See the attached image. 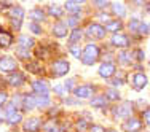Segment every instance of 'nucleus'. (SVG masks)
Returning <instances> with one entry per match:
<instances>
[{"mask_svg": "<svg viewBox=\"0 0 150 132\" xmlns=\"http://www.w3.org/2000/svg\"><path fill=\"white\" fill-rule=\"evenodd\" d=\"M99 58V48L96 45H86V48L81 51V60H83L85 65H93V64L98 60Z\"/></svg>", "mask_w": 150, "mask_h": 132, "instance_id": "1", "label": "nucleus"}, {"mask_svg": "<svg viewBox=\"0 0 150 132\" xmlns=\"http://www.w3.org/2000/svg\"><path fill=\"white\" fill-rule=\"evenodd\" d=\"M70 70V64L67 62V60H54L51 65V72L54 77H64V75H67V72Z\"/></svg>", "mask_w": 150, "mask_h": 132, "instance_id": "2", "label": "nucleus"}, {"mask_svg": "<svg viewBox=\"0 0 150 132\" xmlns=\"http://www.w3.org/2000/svg\"><path fill=\"white\" fill-rule=\"evenodd\" d=\"M131 113H133V103L131 102H125V103H121V105L113 108V116H115L117 119H118V118L126 119V118L131 116Z\"/></svg>", "mask_w": 150, "mask_h": 132, "instance_id": "3", "label": "nucleus"}, {"mask_svg": "<svg viewBox=\"0 0 150 132\" xmlns=\"http://www.w3.org/2000/svg\"><path fill=\"white\" fill-rule=\"evenodd\" d=\"M16 69H18V62L13 58H8V56L0 58V70L3 73H13L16 72Z\"/></svg>", "mask_w": 150, "mask_h": 132, "instance_id": "4", "label": "nucleus"}, {"mask_svg": "<svg viewBox=\"0 0 150 132\" xmlns=\"http://www.w3.org/2000/svg\"><path fill=\"white\" fill-rule=\"evenodd\" d=\"M10 16H11L13 27H15L16 30H19L21 29V24H23V18H24V10L21 8V6H13Z\"/></svg>", "mask_w": 150, "mask_h": 132, "instance_id": "5", "label": "nucleus"}, {"mask_svg": "<svg viewBox=\"0 0 150 132\" xmlns=\"http://www.w3.org/2000/svg\"><path fill=\"white\" fill-rule=\"evenodd\" d=\"M30 86L37 95H48L50 94V86L45 80H35L30 83Z\"/></svg>", "mask_w": 150, "mask_h": 132, "instance_id": "6", "label": "nucleus"}, {"mask_svg": "<svg viewBox=\"0 0 150 132\" xmlns=\"http://www.w3.org/2000/svg\"><path fill=\"white\" fill-rule=\"evenodd\" d=\"M105 32L107 30L98 22H93V24H90V26L86 27V34L90 35V37H93V38H102L105 35Z\"/></svg>", "mask_w": 150, "mask_h": 132, "instance_id": "7", "label": "nucleus"}, {"mask_svg": "<svg viewBox=\"0 0 150 132\" xmlns=\"http://www.w3.org/2000/svg\"><path fill=\"white\" fill-rule=\"evenodd\" d=\"M147 83H149V78L145 73L139 72V73H134L133 77H131V84H133L136 89H144L147 86Z\"/></svg>", "mask_w": 150, "mask_h": 132, "instance_id": "8", "label": "nucleus"}, {"mask_svg": "<svg viewBox=\"0 0 150 132\" xmlns=\"http://www.w3.org/2000/svg\"><path fill=\"white\" fill-rule=\"evenodd\" d=\"M141 126H142V123L137 119V118H133V116L126 118V121L123 123V129L128 131V132H139Z\"/></svg>", "mask_w": 150, "mask_h": 132, "instance_id": "9", "label": "nucleus"}, {"mask_svg": "<svg viewBox=\"0 0 150 132\" xmlns=\"http://www.w3.org/2000/svg\"><path fill=\"white\" fill-rule=\"evenodd\" d=\"M6 81H8L10 86L19 88V86H23V84L26 83V77H24L23 73H19V72H13L8 78H6Z\"/></svg>", "mask_w": 150, "mask_h": 132, "instance_id": "10", "label": "nucleus"}, {"mask_svg": "<svg viewBox=\"0 0 150 132\" xmlns=\"http://www.w3.org/2000/svg\"><path fill=\"white\" fill-rule=\"evenodd\" d=\"M115 70H117V67L113 65L112 62H104L101 67H99V77H102V78H110L113 73H115Z\"/></svg>", "mask_w": 150, "mask_h": 132, "instance_id": "11", "label": "nucleus"}, {"mask_svg": "<svg viewBox=\"0 0 150 132\" xmlns=\"http://www.w3.org/2000/svg\"><path fill=\"white\" fill-rule=\"evenodd\" d=\"M93 92H94V88L91 86V84H85V86H78L75 89V95H77L78 99H88L93 95Z\"/></svg>", "mask_w": 150, "mask_h": 132, "instance_id": "12", "label": "nucleus"}, {"mask_svg": "<svg viewBox=\"0 0 150 132\" xmlns=\"http://www.w3.org/2000/svg\"><path fill=\"white\" fill-rule=\"evenodd\" d=\"M42 126V121L38 118H29V119L24 123V131L26 132H37Z\"/></svg>", "mask_w": 150, "mask_h": 132, "instance_id": "13", "label": "nucleus"}, {"mask_svg": "<svg viewBox=\"0 0 150 132\" xmlns=\"http://www.w3.org/2000/svg\"><path fill=\"white\" fill-rule=\"evenodd\" d=\"M11 43H13V35L8 30L0 29V46L2 48H8V46H11Z\"/></svg>", "mask_w": 150, "mask_h": 132, "instance_id": "14", "label": "nucleus"}, {"mask_svg": "<svg viewBox=\"0 0 150 132\" xmlns=\"http://www.w3.org/2000/svg\"><path fill=\"white\" fill-rule=\"evenodd\" d=\"M53 34H54L56 37H59V38L66 37L67 35V24L62 22V21H58V22L53 26Z\"/></svg>", "mask_w": 150, "mask_h": 132, "instance_id": "15", "label": "nucleus"}, {"mask_svg": "<svg viewBox=\"0 0 150 132\" xmlns=\"http://www.w3.org/2000/svg\"><path fill=\"white\" fill-rule=\"evenodd\" d=\"M112 45L113 46H118V48H126L129 45V40H128L126 35H121V34H115L112 38Z\"/></svg>", "mask_w": 150, "mask_h": 132, "instance_id": "16", "label": "nucleus"}, {"mask_svg": "<svg viewBox=\"0 0 150 132\" xmlns=\"http://www.w3.org/2000/svg\"><path fill=\"white\" fill-rule=\"evenodd\" d=\"M6 123L8 124H11V126H15V124H19L21 121H23V115H21V112H10V113H6Z\"/></svg>", "mask_w": 150, "mask_h": 132, "instance_id": "17", "label": "nucleus"}, {"mask_svg": "<svg viewBox=\"0 0 150 132\" xmlns=\"http://www.w3.org/2000/svg\"><path fill=\"white\" fill-rule=\"evenodd\" d=\"M42 127H43L45 132H61V127L58 126V123L54 119H48L46 123L42 124Z\"/></svg>", "mask_w": 150, "mask_h": 132, "instance_id": "18", "label": "nucleus"}, {"mask_svg": "<svg viewBox=\"0 0 150 132\" xmlns=\"http://www.w3.org/2000/svg\"><path fill=\"white\" fill-rule=\"evenodd\" d=\"M21 105H23V108L27 110V112L32 110L35 107V95H23V103H21Z\"/></svg>", "mask_w": 150, "mask_h": 132, "instance_id": "19", "label": "nucleus"}, {"mask_svg": "<svg viewBox=\"0 0 150 132\" xmlns=\"http://www.w3.org/2000/svg\"><path fill=\"white\" fill-rule=\"evenodd\" d=\"M121 27H123L121 21L117 19V21H107L104 29H105V30H109V32H118V30H121Z\"/></svg>", "mask_w": 150, "mask_h": 132, "instance_id": "20", "label": "nucleus"}, {"mask_svg": "<svg viewBox=\"0 0 150 132\" xmlns=\"http://www.w3.org/2000/svg\"><path fill=\"white\" fill-rule=\"evenodd\" d=\"M29 18L34 21V22H38V21H43L45 13L42 11L40 8H34V10H30V11H29Z\"/></svg>", "mask_w": 150, "mask_h": 132, "instance_id": "21", "label": "nucleus"}, {"mask_svg": "<svg viewBox=\"0 0 150 132\" xmlns=\"http://www.w3.org/2000/svg\"><path fill=\"white\" fill-rule=\"evenodd\" d=\"M34 46V40L32 38H29L27 35H21L19 37V48H26V49H29Z\"/></svg>", "mask_w": 150, "mask_h": 132, "instance_id": "22", "label": "nucleus"}, {"mask_svg": "<svg viewBox=\"0 0 150 132\" xmlns=\"http://www.w3.org/2000/svg\"><path fill=\"white\" fill-rule=\"evenodd\" d=\"M50 105V97L48 95H35V107H48Z\"/></svg>", "mask_w": 150, "mask_h": 132, "instance_id": "23", "label": "nucleus"}, {"mask_svg": "<svg viewBox=\"0 0 150 132\" xmlns=\"http://www.w3.org/2000/svg\"><path fill=\"white\" fill-rule=\"evenodd\" d=\"M81 35H83V32H81L80 29H74L72 34H70V37H69V43L70 45H75L81 38Z\"/></svg>", "mask_w": 150, "mask_h": 132, "instance_id": "24", "label": "nucleus"}, {"mask_svg": "<svg viewBox=\"0 0 150 132\" xmlns=\"http://www.w3.org/2000/svg\"><path fill=\"white\" fill-rule=\"evenodd\" d=\"M112 11H113V15H117V16H125V13H126V10H125V6H123V3H113L112 5Z\"/></svg>", "mask_w": 150, "mask_h": 132, "instance_id": "25", "label": "nucleus"}, {"mask_svg": "<svg viewBox=\"0 0 150 132\" xmlns=\"http://www.w3.org/2000/svg\"><path fill=\"white\" fill-rule=\"evenodd\" d=\"M105 99H109V100H120V92L117 89H109V91H105Z\"/></svg>", "mask_w": 150, "mask_h": 132, "instance_id": "26", "label": "nucleus"}, {"mask_svg": "<svg viewBox=\"0 0 150 132\" xmlns=\"http://www.w3.org/2000/svg\"><path fill=\"white\" fill-rule=\"evenodd\" d=\"M26 69L29 70V72H32V73H42V72H43V69H42L37 62H29Z\"/></svg>", "mask_w": 150, "mask_h": 132, "instance_id": "27", "label": "nucleus"}, {"mask_svg": "<svg viewBox=\"0 0 150 132\" xmlns=\"http://www.w3.org/2000/svg\"><path fill=\"white\" fill-rule=\"evenodd\" d=\"M104 105H105V97H94L91 100V107H94V108H102Z\"/></svg>", "mask_w": 150, "mask_h": 132, "instance_id": "28", "label": "nucleus"}, {"mask_svg": "<svg viewBox=\"0 0 150 132\" xmlns=\"http://www.w3.org/2000/svg\"><path fill=\"white\" fill-rule=\"evenodd\" d=\"M66 10H67V11H70V13H78V11H80V5L75 3V2H69V0H67Z\"/></svg>", "mask_w": 150, "mask_h": 132, "instance_id": "29", "label": "nucleus"}, {"mask_svg": "<svg viewBox=\"0 0 150 132\" xmlns=\"http://www.w3.org/2000/svg\"><path fill=\"white\" fill-rule=\"evenodd\" d=\"M16 54H18V58H21V59H30V51L26 48H18Z\"/></svg>", "mask_w": 150, "mask_h": 132, "instance_id": "30", "label": "nucleus"}, {"mask_svg": "<svg viewBox=\"0 0 150 132\" xmlns=\"http://www.w3.org/2000/svg\"><path fill=\"white\" fill-rule=\"evenodd\" d=\"M69 51H70V54H72L74 58H77V59H80V58H81V49H80V46H77V45H70V46H69Z\"/></svg>", "mask_w": 150, "mask_h": 132, "instance_id": "31", "label": "nucleus"}, {"mask_svg": "<svg viewBox=\"0 0 150 132\" xmlns=\"http://www.w3.org/2000/svg\"><path fill=\"white\" fill-rule=\"evenodd\" d=\"M137 32L141 35H149L150 34V24H147V22H142L141 21V24H139V29H137Z\"/></svg>", "mask_w": 150, "mask_h": 132, "instance_id": "32", "label": "nucleus"}, {"mask_svg": "<svg viewBox=\"0 0 150 132\" xmlns=\"http://www.w3.org/2000/svg\"><path fill=\"white\" fill-rule=\"evenodd\" d=\"M48 13L51 16H56V18H59V16H62V8H59V6H56V5H51L48 8Z\"/></svg>", "mask_w": 150, "mask_h": 132, "instance_id": "33", "label": "nucleus"}, {"mask_svg": "<svg viewBox=\"0 0 150 132\" xmlns=\"http://www.w3.org/2000/svg\"><path fill=\"white\" fill-rule=\"evenodd\" d=\"M118 59H120V62H123V64H129L131 60H133V56H131V53L123 51V53H120Z\"/></svg>", "mask_w": 150, "mask_h": 132, "instance_id": "34", "label": "nucleus"}, {"mask_svg": "<svg viewBox=\"0 0 150 132\" xmlns=\"http://www.w3.org/2000/svg\"><path fill=\"white\" fill-rule=\"evenodd\" d=\"M77 131H78V132L88 131V123H86V119H78V123H77Z\"/></svg>", "mask_w": 150, "mask_h": 132, "instance_id": "35", "label": "nucleus"}, {"mask_svg": "<svg viewBox=\"0 0 150 132\" xmlns=\"http://www.w3.org/2000/svg\"><path fill=\"white\" fill-rule=\"evenodd\" d=\"M29 29H30L32 34H35V35H40V34H42V29H40V26H38L37 22H30Z\"/></svg>", "mask_w": 150, "mask_h": 132, "instance_id": "36", "label": "nucleus"}, {"mask_svg": "<svg viewBox=\"0 0 150 132\" xmlns=\"http://www.w3.org/2000/svg\"><path fill=\"white\" fill-rule=\"evenodd\" d=\"M139 24H141V21H139V19H131V22H129V29L133 30V32H137Z\"/></svg>", "mask_w": 150, "mask_h": 132, "instance_id": "37", "label": "nucleus"}, {"mask_svg": "<svg viewBox=\"0 0 150 132\" xmlns=\"http://www.w3.org/2000/svg\"><path fill=\"white\" fill-rule=\"evenodd\" d=\"M78 21H80V16H78L77 15V13H75V16L74 18H70V19L69 21H67V26H77V24H78Z\"/></svg>", "mask_w": 150, "mask_h": 132, "instance_id": "38", "label": "nucleus"}, {"mask_svg": "<svg viewBox=\"0 0 150 132\" xmlns=\"http://www.w3.org/2000/svg\"><path fill=\"white\" fill-rule=\"evenodd\" d=\"M133 58H136L137 60H144L145 54H144V51H142V49H136V51H134V56H133Z\"/></svg>", "mask_w": 150, "mask_h": 132, "instance_id": "39", "label": "nucleus"}, {"mask_svg": "<svg viewBox=\"0 0 150 132\" xmlns=\"http://www.w3.org/2000/svg\"><path fill=\"white\" fill-rule=\"evenodd\" d=\"M6 100H8V95H6L5 92H0V108L6 103Z\"/></svg>", "mask_w": 150, "mask_h": 132, "instance_id": "40", "label": "nucleus"}, {"mask_svg": "<svg viewBox=\"0 0 150 132\" xmlns=\"http://www.w3.org/2000/svg\"><path fill=\"white\" fill-rule=\"evenodd\" d=\"M142 118H144V121L150 126V108H149V110H145V112L142 113Z\"/></svg>", "mask_w": 150, "mask_h": 132, "instance_id": "41", "label": "nucleus"}, {"mask_svg": "<svg viewBox=\"0 0 150 132\" xmlns=\"http://www.w3.org/2000/svg\"><path fill=\"white\" fill-rule=\"evenodd\" d=\"M93 2H94V5L98 6V8H104L107 5V0H93Z\"/></svg>", "mask_w": 150, "mask_h": 132, "instance_id": "42", "label": "nucleus"}, {"mask_svg": "<svg viewBox=\"0 0 150 132\" xmlns=\"http://www.w3.org/2000/svg\"><path fill=\"white\" fill-rule=\"evenodd\" d=\"M54 92L58 95H64L66 94V89H64V86H54Z\"/></svg>", "mask_w": 150, "mask_h": 132, "instance_id": "43", "label": "nucleus"}, {"mask_svg": "<svg viewBox=\"0 0 150 132\" xmlns=\"http://www.w3.org/2000/svg\"><path fill=\"white\" fill-rule=\"evenodd\" d=\"M90 132H105V129L102 126H91L90 127Z\"/></svg>", "mask_w": 150, "mask_h": 132, "instance_id": "44", "label": "nucleus"}, {"mask_svg": "<svg viewBox=\"0 0 150 132\" xmlns=\"http://www.w3.org/2000/svg\"><path fill=\"white\" fill-rule=\"evenodd\" d=\"M6 119V112H5V108H0V123H3V121Z\"/></svg>", "mask_w": 150, "mask_h": 132, "instance_id": "45", "label": "nucleus"}, {"mask_svg": "<svg viewBox=\"0 0 150 132\" xmlns=\"http://www.w3.org/2000/svg\"><path fill=\"white\" fill-rule=\"evenodd\" d=\"M66 88H67V89H72V88H74V80L66 81Z\"/></svg>", "mask_w": 150, "mask_h": 132, "instance_id": "46", "label": "nucleus"}, {"mask_svg": "<svg viewBox=\"0 0 150 132\" xmlns=\"http://www.w3.org/2000/svg\"><path fill=\"white\" fill-rule=\"evenodd\" d=\"M123 83H125V81H123V80H120V78H117V80H113V84H115V86H121Z\"/></svg>", "mask_w": 150, "mask_h": 132, "instance_id": "47", "label": "nucleus"}, {"mask_svg": "<svg viewBox=\"0 0 150 132\" xmlns=\"http://www.w3.org/2000/svg\"><path fill=\"white\" fill-rule=\"evenodd\" d=\"M69 2H75V3H78V5H80V3H83L85 0H69Z\"/></svg>", "mask_w": 150, "mask_h": 132, "instance_id": "48", "label": "nucleus"}, {"mask_svg": "<svg viewBox=\"0 0 150 132\" xmlns=\"http://www.w3.org/2000/svg\"><path fill=\"white\" fill-rule=\"evenodd\" d=\"M147 11H149V13H150V2H149V3H147Z\"/></svg>", "mask_w": 150, "mask_h": 132, "instance_id": "49", "label": "nucleus"}, {"mask_svg": "<svg viewBox=\"0 0 150 132\" xmlns=\"http://www.w3.org/2000/svg\"><path fill=\"white\" fill-rule=\"evenodd\" d=\"M105 132H115V131H113V129H109V131H105Z\"/></svg>", "mask_w": 150, "mask_h": 132, "instance_id": "50", "label": "nucleus"}]
</instances>
